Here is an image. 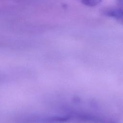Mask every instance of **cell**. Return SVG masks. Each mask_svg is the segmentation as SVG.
<instances>
[{
  "instance_id": "6da1fadb",
  "label": "cell",
  "mask_w": 123,
  "mask_h": 123,
  "mask_svg": "<svg viewBox=\"0 0 123 123\" xmlns=\"http://www.w3.org/2000/svg\"><path fill=\"white\" fill-rule=\"evenodd\" d=\"M102 13L123 23V6L105 8L102 11Z\"/></svg>"
},
{
  "instance_id": "7a4b0ae2",
  "label": "cell",
  "mask_w": 123,
  "mask_h": 123,
  "mask_svg": "<svg viewBox=\"0 0 123 123\" xmlns=\"http://www.w3.org/2000/svg\"><path fill=\"white\" fill-rule=\"evenodd\" d=\"M84 5L88 7H95L99 4L102 0H77Z\"/></svg>"
},
{
  "instance_id": "3957f363",
  "label": "cell",
  "mask_w": 123,
  "mask_h": 123,
  "mask_svg": "<svg viewBox=\"0 0 123 123\" xmlns=\"http://www.w3.org/2000/svg\"><path fill=\"white\" fill-rule=\"evenodd\" d=\"M117 2L121 5H123V0H116Z\"/></svg>"
}]
</instances>
